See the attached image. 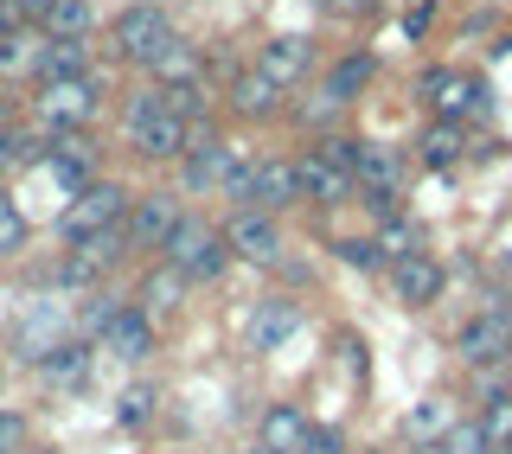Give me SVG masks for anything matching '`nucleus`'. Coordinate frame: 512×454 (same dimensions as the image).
I'll return each instance as SVG.
<instances>
[{
	"label": "nucleus",
	"instance_id": "6ab92c4d",
	"mask_svg": "<svg viewBox=\"0 0 512 454\" xmlns=\"http://www.w3.org/2000/svg\"><path fill=\"white\" fill-rule=\"evenodd\" d=\"M45 167H52V180L64 186V199L84 192L90 180H103V173H96V141L84 135V128H77V135H52V141H45Z\"/></svg>",
	"mask_w": 512,
	"mask_h": 454
},
{
	"label": "nucleus",
	"instance_id": "5701e85b",
	"mask_svg": "<svg viewBox=\"0 0 512 454\" xmlns=\"http://www.w3.org/2000/svg\"><path fill=\"white\" fill-rule=\"evenodd\" d=\"M308 410L301 403H263V423H256V448H276V454H295L301 442H308Z\"/></svg>",
	"mask_w": 512,
	"mask_h": 454
},
{
	"label": "nucleus",
	"instance_id": "4468645a",
	"mask_svg": "<svg viewBox=\"0 0 512 454\" xmlns=\"http://www.w3.org/2000/svg\"><path fill=\"white\" fill-rule=\"evenodd\" d=\"M244 205H250V212H269V218L295 212V205H301L295 160H288V154H256V160H250V192H244Z\"/></svg>",
	"mask_w": 512,
	"mask_h": 454
},
{
	"label": "nucleus",
	"instance_id": "79ce46f5",
	"mask_svg": "<svg viewBox=\"0 0 512 454\" xmlns=\"http://www.w3.org/2000/svg\"><path fill=\"white\" fill-rule=\"evenodd\" d=\"M487 454H512V442H500V448H487Z\"/></svg>",
	"mask_w": 512,
	"mask_h": 454
},
{
	"label": "nucleus",
	"instance_id": "c9c22d12",
	"mask_svg": "<svg viewBox=\"0 0 512 454\" xmlns=\"http://www.w3.org/2000/svg\"><path fill=\"white\" fill-rule=\"evenodd\" d=\"M26 435H32V423L13 403H0V454H26Z\"/></svg>",
	"mask_w": 512,
	"mask_h": 454
},
{
	"label": "nucleus",
	"instance_id": "4be33fe9",
	"mask_svg": "<svg viewBox=\"0 0 512 454\" xmlns=\"http://www.w3.org/2000/svg\"><path fill=\"white\" fill-rule=\"evenodd\" d=\"M141 71L154 77V90H173V84H199V71H205V52L192 39H180V32H173L167 45H160V52L141 64Z\"/></svg>",
	"mask_w": 512,
	"mask_h": 454
},
{
	"label": "nucleus",
	"instance_id": "37998d69",
	"mask_svg": "<svg viewBox=\"0 0 512 454\" xmlns=\"http://www.w3.org/2000/svg\"><path fill=\"white\" fill-rule=\"evenodd\" d=\"M250 454H276V448H250Z\"/></svg>",
	"mask_w": 512,
	"mask_h": 454
},
{
	"label": "nucleus",
	"instance_id": "a878e982",
	"mask_svg": "<svg viewBox=\"0 0 512 454\" xmlns=\"http://www.w3.org/2000/svg\"><path fill=\"white\" fill-rule=\"evenodd\" d=\"M461 423V403L455 397H442V391H429V397H416L410 410H404V435L410 442H442L448 429Z\"/></svg>",
	"mask_w": 512,
	"mask_h": 454
},
{
	"label": "nucleus",
	"instance_id": "f8f14e48",
	"mask_svg": "<svg viewBox=\"0 0 512 454\" xmlns=\"http://www.w3.org/2000/svg\"><path fill=\"white\" fill-rule=\"evenodd\" d=\"M301 320H308V307H301L295 295H263V301L250 307V320H244V352H250V359L282 352L288 339L301 333Z\"/></svg>",
	"mask_w": 512,
	"mask_h": 454
},
{
	"label": "nucleus",
	"instance_id": "7ed1b4c3",
	"mask_svg": "<svg viewBox=\"0 0 512 454\" xmlns=\"http://www.w3.org/2000/svg\"><path fill=\"white\" fill-rule=\"evenodd\" d=\"M103 116V77L84 71V77H45L39 96H32V122L52 128V135H77Z\"/></svg>",
	"mask_w": 512,
	"mask_h": 454
},
{
	"label": "nucleus",
	"instance_id": "f257e3e1",
	"mask_svg": "<svg viewBox=\"0 0 512 454\" xmlns=\"http://www.w3.org/2000/svg\"><path fill=\"white\" fill-rule=\"evenodd\" d=\"M352 148L359 135H320L308 154H295V186H301V205H352L359 199V180H352Z\"/></svg>",
	"mask_w": 512,
	"mask_h": 454
},
{
	"label": "nucleus",
	"instance_id": "e433bc0d",
	"mask_svg": "<svg viewBox=\"0 0 512 454\" xmlns=\"http://www.w3.org/2000/svg\"><path fill=\"white\" fill-rule=\"evenodd\" d=\"M295 454H352V448H346V429L340 423H314L308 442H301Z\"/></svg>",
	"mask_w": 512,
	"mask_h": 454
},
{
	"label": "nucleus",
	"instance_id": "a18cd8bd",
	"mask_svg": "<svg viewBox=\"0 0 512 454\" xmlns=\"http://www.w3.org/2000/svg\"><path fill=\"white\" fill-rule=\"evenodd\" d=\"M506 365H512V346H506Z\"/></svg>",
	"mask_w": 512,
	"mask_h": 454
},
{
	"label": "nucleus",
	"instance_id": "4c0bfd02",
	"mask_svg": "<svg viewBox=\"0 0 512 454\" xmlns=\"http://www.w3.org/2000/svg\"><path fill=\"white\" fill-rule=\"evenodd\" d=\"M442 448H448V454H487V435H480L474 416H461V423L442 435Z\"/></svg>",
	"mask_w": 512,
	"mask_h": 454
},
{
	"label": "nucleus",
	"instance_id": "7c9ffc66",
	"mask_svg": "<svg viewBox=\"0 0 512 454\" xmlns=\"http://www.w3.org/2000/svg\"><path fill=\"white\" fill-rule=\"evenodd\" d=\"M160 416V384H128L116 397V429H148Z\"/></svg>",
	"mask_w": 512,
	"mask_h": 454
},
{
	"label": "nucleus",
	"instance_id": "2f4dec72",
	"mask_svg": "<svg viewBox=\"0 0 512 454\" xmlns=\"http://www.w3.org/2000/svg\"><path fill=\"white\" fill-rule=\"evenodd\" d=\"M333 256H340L346 269H359V275H384V269H391V256H384L378 237H340V243H333Z\"/></svg>",
	"mask_w": 512,
	"mask_h": 454
},
{
	"label": "nucleus",
	"instance_id": "f03ea898",
	"mask_svg": "<svg viewBox=\"0 0 512 454\" xmlns=\"http://www.w3.org/2000/svg\"><path fill=\"white\" fill-rule=\"evenodd\" d=\"M160 263H173L192 288H199V282H218V275L231 269L237 256H231V243H224V224L186 212V218L167 231V243H160Z\"/></svg>",
	"mask_w": 512,
	"mask_h": 454
},
{
	"label": "nucleus",
	"instance_id": "a211bd4d",
	"mask_svg": "<svg viewBox=\"0 0 512 454\" xmlns=\"http://www.w3.org/2000/svg\"><path fill=\"white\" fill-rule=\"evenodd\" d=\"M154 339H160V320H148L135 301L122 307L116 320H109L103 333H96V352H109V359H122V365H141L154 352Z\"/></svg>",
	"mask_w": 512,
	"mask_h": 454
},
{
	"label": "nucleus",
	"instance_id": "20e7f679",
	"mask_svg": "<svg viewBox=\"0 0 512 454\" xmlns=\"http://www.w3.org/2000/svg\"><path fill=\"white\" fill-rule=\"evenodd\" d=\"M122 128H128V148H135L141 160H154V167H180V154H186V122L160 109V90H154V84L128 96Z\"/></svg>",
	"mask_w": 512,
	"mask_h": 454
},
{
	"label": "nucleus",
	"instance_id": "9b49d317",
	"mask_svg": "<svg viewBox=\"0 0 512 454\" xmlns=\"http://www.w3.org/2000/svg\"><path fill=\"white\" fill-rule=\"evenodd\" d=\"M167 39H173V20H167V7H154V0H135V7H122L116 26H109V45H116L122 64H148Z\"/></svg>",
	"mask_w": 512,
	"mask_h": 454
},
{
	"label": "nucleus",
	"instance_id": "a19ab883",
	"mask_svg": "<svg viewBox=\"0 0 512 454\" xmlns=\"http://www.w3.org/2000/svg\"><path fill=\"white\" fill-rule=\"evenodd\" d=\"M416 454H448V448L442 442H416Z\"/></svg>",
	"mask_w": 512,
	"mask_h": 454
},
{
	"label": "nucleus",
	"instance_id": "ea45409f",
	"mask_svg": "<svg viewBox=\"0 0 512 454\" xmlns=\"http://www.w3.org/2000/svg\"><path fill=\"white\" fill-rule=\"evenodd\" d=\"M378 0H327V13H372Z\"/></svg>",
	"mask_w": 512,
	"mask_h": 454
},
{
	"label": "nucleus",
	"instance_id": "b1692460",
	"mask_svg": "<svg viewBox=\"0 0 512 454\" xmlns=\"http://www.w3.org/2000/svg\"><path fill=\"white\" fill-rule=\"evenodd\" d=\"M372 77H378L372 52H346V58H333L327 71H320V90H327L333 103H359V96L372 90Z\"/></svg>",
	"mask_w": 512,
	"mask_h": 454
},
{
	"label": "nucleus",
	"instance_id": "aec40b11",
	"mask_svg": "<svg viewBox=\"0 0 512 454\" xmlns=\"http://www.w3.org/2000/svg\"><path fill=\"white\" fill-rule=\"evenodd\" d=\"M404 173H410V160L397 148L359 135V148H352V180H359V192H404Z\"/></svg>",
	"mask_w": 512,
	"mask_h": 454
},
{
	"label": "nucleus",
	"instance_id": "6e6552de",
	"mask_svg": "<svg viewBox=\"0 0 512 454\" xmlns=\"http://www.w3.org/2000/svg\"><path fill=\"white\" fill-rule=\"evenodd\" d=\"M416 96L429 103V116H436V122H468V116L487 109V84H480L474 71H461V64H423Z\"/></svg>",
	"mask_w": 512,
	"mask_h": 454
},
{
	"label": "nucleus",
	"instance_id": "39448f33",
	"mask_svg": "<svg viewBox=\"0 0 512 454\" xmlns=\"http://www.w3.org/2000/svg\"><path fill=\"white\" fill-rule=\"evenodd\" d=\"M128 205H135V192H128L122 180H90L84 192H71V205L58 212V237H64V250H71V243H84V237L116 231V224L128 218Z\"/></svg>",
	"mask_w": 512,
	"mask_h": 454
},
{
	"label": "nucleus",
	"instance_id": "9d476101",
	"mask_svg": "<svg viewBox=\"0 0 512 454\" xmlns=\"http://www.w3.org/2000/svg\"><path fill=\"white\" fill-rule=\"evenodd\" d=\"M384 282H391V301L397 307L423 314V307H436L448 295V263H442V256H429V250H410V256H397V263L384 269Z\"/></svg>",
	"mask_w": 512,
	"mask_h": 454
},
{
	"label": "nucleus",
	"instance_id": "0eeeda50",
	"mask_svg": "<svg viewBox=\"0 0 512 454\" xmlns=\"http://www.w3.org/2000/svg\"><path fill=\"white\" fill-rule=\"evenodd\" d=\"M237 154L231 141L218 135V122H199L186 128V154H180V192H192V199H205V192H224V180L237 173Z\"/></svg>",
	"mask_w": 512,
	"mask_h": 454
},
{
	"label": "nucleus",
	"instance_id": "49530a36",
	"mask_svg": "<svg viewBox=\"0 0 512 454\" xmlns=\"http://www.w3.org/2000/svg\"><path fill=\"white\" fill-rule=\"evenodd\" d=\"M0 7H7V0H0Z\"/></svg>",
	"mask_w": 512,
	"mask_h": 454
},
{
	"label": "nucleus",
	"instance_id": "ddd939ff",
	"mask_svg": "<svg viewBox=\"0 0 512 454\" xmlns=\"http://www.w3.org/2000/svg\"><path fill=\"white\" fill-rule=\"evenodd\" d=\"M186 218V192H135V205H128V218H122V237H128V250H160L167 243V231Z\"/></svg>",
	"mask_w": 512,
	"mask_h": 454
},
{
	"label": "nucleus",
	"instance_id": "412c9836",
	"mask_svg": "<svg viewBox=\"0 0 512 454\" xmlns=\"http://www.w3.org/2000/svg\"><path fill=\"white\" fill-rule=\"evenodd\" d=\"M186 295H192L186 275L173 269V263H154L148 275H141V288H135V307L148 320H167V314H180V307H186Z\"/></svg>",
	"mask_w": 512,
	"mask_h": 454
},
{
	"label": "nucleus",
	"instance_id": "f3484780",
	"mask_svg": "<svg viewBox=\"0 0 512 454\" xmlns=\"http://www.w3.org/2000/svg\"><path fill=\"white\" fill-rule=\"evenodd\" d=\"M224 109H231L237 122H276L288 109V90H276L256 64H244V71H231V84H224Z\"/></svg>",
	"mask_w": 512,
	"mask_h": 454
},
{
	"label": "nucleus",
	"instance_id": "1a4fd4ad",
	"mask_svg": "<svg viewBox=\"0 0 512 454\" xmlns=\"http://www.w3.org/2000/svg\"><path fill=\"white\" fill-rule=\"evenodd\" d=\"M224 243H231V256H237V263H250V269H276L282 256H288L282 218L250 212V205H231V218H224Z\"/></svg>",
	"mask_w": 512,
	"mask_h": 454
},
{
	"label": "nucleus",
	"instance_id": "c03bdc74",
	"mask_svg": "<svg viewBox=\"0 0 512 454\" xmlns=\"http://www.w3.org/2000/svg\"><path fill=\"white\" fill-rule=\"evenodd\" d=\"M359 454H378V448H359Z\"/></svg>",
	"mask_w": 512,
	"mask_h": 454
},
{
	"label": "nucleus",
	"instance_id": "393cba45",
	"mask_svg": "<svg viewBox=\"0 0 512 454\" xmlns=\"http://www.w3.org/2000/svg\"><path fill=\"white\" fill-rule=\"evenodd\" d=\"M416 160H423L429 173H448L468 160V135H461V122H423V135H416Z\"/></svg>",
	"mask_w": 512,
	"mask_h": 454
},
{
	"label": "nucleus",
	"instance_id": "dca6fc26",
	"mask_svg": "<svg viewBox=\"0 0 512 454\" xmlns=\"http://www.w3.org/2000/svg\"><path fill=\"white\" fill-rule=\"evenodd\" d=\"M64 339H71V314H64L58 301H39L32 314L13 320V359H20V365H39L52 346H64Z\"/></svg>",
	"mask_w": 512,
	"mask_h": 454
},
{
	"label": "nucleus",
	"instance_id": "58836bf2",
	"mask_svg": "<svg viewBox=\"0 0 512 454\" xmlns=\"http://www.w3.org/2000/svg\"><path fill=\"white\" fill-rule=\"evenodd\" d=\"M429 20H436V0H416V7L404 13V32H410V39H423V32H429Z\"/></svg>",
	"mask_w": 512,
	"mask_h": 454
},
{
	"label": "nucleus",
	"instance_id": "cd10ccee",
	"mask_svg": "<svg viewBox=\"0 0 512 454\" xmlns=\"http://www.w3.org/2000/svg\"><path fill=\"white\" fill-rule=\"evenodd\" d=\"M90 26H96V7H90V0H52V7H45V20H39L45 39H90Z\"/></svg>",
	"mask_w": 512,
	"mask_h": 454
},
{
	"label": "nucleus",
	"instance_id": "c756f323",
	"mask_svg": "<svg viewBox=\"0 0 512 454\" xmlns=\"http://www.w3.org/2000/svg\"><path fill=\"white\" fill-rule=\"evenodd\" d=\"M84 71H90V45L84 39H45L39 84H45V77H84Z\"/></svg>",
	"mask_w": 512,
	"mask_h": 454
},
{
	"label": "nucleus",
	"instance_id": "72a5a7b5",
	"mask_svg": "<svg viewBox=\"0 0 512 454\" xmlns=\"http://www.w3.org/2000/svg\"><path fill=\"white\" fill-rule=\"evenodd\" d=\"M26 250V212L13 205V192H0V256Z\"/></svg>",
	"mask_w": 512,
	"mask_h": 454
},
{
	"label": "nucleus",
	"instance_id": "f704fd0d",
	"mask_svg": "<svg viewBox=\"0 0 512 454\" xmlns=\"http://www.w3.org/2000/svg\"><path fill=\"white\" fill-rule=\"evenodd\" d=\"M333 352H340V359L352 365V378H359V384L372 378V359H365V339L352 333V327H340V333H333Z\"/></svg>",
	"mask_w": 512,
	"mask_h": 454
},
{
	"label": "nucleus",
	"instance_id": "bb28decb",
	"mask_svg": "<svg viewBox=\"0 0 512 454\" xmlns=\"http://www.w3.org/2000/svg\"><path fill=\"white\" fill-rule=\"evenodd\" d=\"M90 365H96V339H64V346H52L39 359V378L45 384H90Z\"/></svg>",
	"mask_w": 512,
	"mask_h": 454
},
{
	"label": "nucleus",
	"instance_id": "473e14b6",
	"mask_svg": "<svg viewBox=\"0 0 512 454\" xmlns=\"http://www.w3.org/2000/svg\"><path fill=\"white\" fill-rule=\"evenodd\" d=\"M480 435H487V448H500V442H512V391H493L487 403H480Z\"/></svg>",
	"mask_w": 512,
	"mask_h": 454
},
{
	"label": "nucleus",
	"instance_id": "2eb2a0df",
	"mask_svg": "<svg viewBox=\"0 0 512 454\" xmlns=\"http://www.w3.org/2000/svg\"><path fill=\"white\" fill-rule=\"evenodd\" d=\"M250 64H256V71H263L276 90L295 96V90L314 77V39H301V32H276V39L256 45V58H250Z\"/></svg>",
	"mask_w": 512,
	"mask_h": 454
},
{
	"label": "nucleus",
	"instance_id": "423d86ee",
	"mask_svg": "<svg viewBox=\"0 0 512 454\" xmlns=\"http://www.w3.org/2000/svg\"><path fill=\"white\" fill-rule=\"evenodd\" d=\"M506 346H512V295L493 288V295L455 327V359L468 365V371H487V365L506 359Z\"/></svg>",
	"mask_w": 512,
	"mask_h": 454
},
{
	"label": "nucleus",
	"instance_id": "c85d7f7f",
	"mask_svg": "<svg viewBox=\"0 0 512 454\" xmlns=\"http://www.w3.org/2000/svg\"><path fill=\"white\" fill-rule=\"evenodd\" d=\"M122 307H128V301L116 295V288H90V295L77 301V314H71V333H77V339H96V333L109 327V320L122 314Z\"/></svg>",
	"mask_w": 512,
	"mask_h": 454
}]
</instances>
